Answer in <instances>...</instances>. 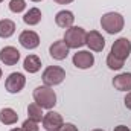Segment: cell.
Returning a JSON list of instances; mask_svg holds the SVG:
<instances>
[{
	"label": "cell",
	"mask_w": 131,
	"mask_h": 131,
	"mask_svg": "<svg viewBox=\"0 0 131 131\" xmlns=\"http://www.w3.org/2000/svg\"><path fill=\"white\" fill-rule=\"evenodd\" d=\"M55 23H57V26H60V28H63V29H69V28H72L73 23H75V15H73L72 11L63 9V11L57 12V15H55Z\"/></svg>",
	"instance_id": "4fadbf2b"
},
{
	"label": "cell",
	"mask_w": 131,
	"mask_h": 131,
	"mask_svg": "<svg viewBox=\"0 0 131 131\" xmlns=\"http://www.w3.org/2000/svg\"><path fill=\"white\" fill-rule=\"evenodd\" d=\"M18 41L25 49L34 50L40 46V35L37 32H34V31H23L18 35Z\"/></svg>",
	"instance_id": "9c48e42d"
},
{
	"label": "cell",
	"mask_w": 131,
	"mask_h": 131,
	"mask_svg": "<svg viewBox=\"0 0 131 131\" xmlns=\"http://www.w3.org/2000/svg\"><path fill=\"white\" fill-rule=\"evenodd\" d=\"M25 85H26V78H25V75L20 73V72L11 73V75L6 78V81H5V89H6V92L11 93V95L20 93V92L25 89Z\"/></svg>",
	"instance_id": "5b68a950"
},
{
	"label": "cell",
	"mask_w": 131,
	"mask_h": 131,
	"mask_svg": "<svg viewBox=\"0 0 131 131\" xmlns=\"http://www.w3.org/2000/svg\"><path fill=\"white\" fill-rule=\"evenodd\" d=\"M101 26L107 34L114 35V34H119L124 29L125 18L119 12H107L101 17Z\"/></svg>",
	"instance_id": "6da1fadb"
},
{
	"label": "cell",
	"mask_w": 131,
	"mask_h": 131,
	"mask_svg": "<svg viewBox=\"0 0 131 131\" xmlns=\"http://www.w3.org/2000/svg\"><path fill=\"white\" fill-rule=\"evenodd\" d=\"M72 61H73V66L76 69L85 70V69H90L95 64V57H93V53H90V50H78L73 55Z\"/></svg>",
	"instance_id": "52a82bcc"
},
{
	"label": "cell",
	"mask_w": 131,
	"mask_h": 131,
	"mask_svg": "<svg viewBox=\"0 0 131 131\" xmlns=\"http://www.w3.org/2000/svg\"><path fill=\"white\" fill-rule=\"evenodd\" d=\"M9 131H23V128H12V130H9Z\"/></svg>",
	"instance_id": "4316f807"
},
{
	"label": "cell",
	"mask_w": 131,
	"mask_h": 131,
	"mask_svg": "<svg viewBox=\"0 0 131 131\" xmlns=\"http://www.w3.org/2000/svg\"><path fill=\"white\" fill-rule=\"evenodd\" d=\"M69 47H67V44L64 43V40H57V41H53L52 44H50V47H49V53H50V57L53 58V60H57V61H63L67 58V55H69Z\"/></svg>",
	"instance_id": "7c38bea8"
},
{
	"label": "cell",
	"mask_w": 131,
	"mask_h": 131,
	"mask_svg": "<svg viewBox=\"0 0 131 131\" xmlns=\"http://www.w3.org/2000/svg\"><path fill=\"white\" fill-rule=\"evenodd\" d=\"M2 2H3V0H0V3H2Z\"/></svg>",
	"instance_id": "4dcf8cb0"
},
{
	"label": "cell",
	"mask_w": 131,
	"mask_h": 131,
	"mask_svg": "<svg viewBox=\"0 0 131 131\" xmlns=\"http://www.w3.org/2000/svg\"><path fill=\"white\" fill-rule=\"evenodd\" d=\"M124 64H125V61L116 58V57L111 55V53H108V57H107V66H108L110 70H121V69L124 67Z\"/></svg>",
	"instance_id": "ffe728a7"
},
{
	"label": "cell",
	"mask_w": 131,
	"mask_h": 131,
	"mask_svg": "<svg viewBox=\"0 0 131 131\" xmlns=\"http://www.w3.org/2000/svg\"><path fill=\"white\" fill-rule=\"evenodd\" d=\"M113 131H131V130L127 127V125H117V127H116Z\"/></svg>",
	"instance_id": "d4e9b609"
},
{
	"label": "cell",
	"mask_w": 131,
	"mask_h": 131,
	"mask_svg": "<svg viewBox=\"0 0 131 131\" xmlns=\"http://www.w3.org/2000/svg\"><path fill=\"white\" fill-rule=\"evenodd\" d=\"M31 2H35V3H38V2H43V0H31Z\"/></svg>",
	"instance_id": "83f0119b"
},
{
	"label": "cell",
	"mask_w": 131,
	"mask_h": 131,
	"mask_svg": "<svg viewBox=\"0 0 131 131\" xmlns=\"http://www.w3.org/2000/svg\"><path fill=\"white\" fill-rule=\"evenodd\" d=\"M55 3H58V5H69V3H72L73 0H53Z\"/></svg>",
	"instance_id": "484cf974"
},
{
	"label": "cell",
	"mask_w": 131,
	"mask_h": 131,
	"mask_svg": "<svg viewBox=\"0 0 131 131\" xmlns=\"http://www.w3.org/2000/svg\"><path fill=\"white\" fill-rule=\"evenodd\" d=\"M110 53L114 55L116 58L122 60V61H127V58L130 57V53H131V41L127 38V37L117 38V40L113 43Z\"/></svg>",
	"instance_id": "8992f818"
},
{
	"label": "cell",
	"mask_w": 131,
	"mask_h": 131,
	"mask_svg": "<svg viewBox=\"0 0 131 131\" xmlns=\"http://www.w3.org/2000/svg\"><path fill=\"white\" fill-rule=\"evenodd\" d=\"M17 121H18V114L15 110H12L9 107L0 110V122L3 125H14V124H17Z\"/></svg>",
	"instance_id": "9a60e30c"
},
{
	"label": "cell",
	"mask_w": 131,
	"mask_h": 131,
	"mask_svg": "<svg viewBox=\"0 0 131 131\" xmlns=\"http://www.w3.org/2000/svg\"><path fill=\"white\" fill-rule=\"evenodd\" d=\"M41 122H43V128L46 131H58L63 127V124H64L63 116H61L60 113H57V111H49V113H46Z\"/></svg>",
	"instance_id": "ba28073f"
},
{
	"label": "cell",
	"mask_w": 131,
	"mask_h": 131,
	"mask_svg": "<svg viewBox=\"0 0 131 131\" xmlns=\"http://www.w3.org/2000/svg\"><path fill=\"white\" fill-rule=\"evenodd\" d=\"M26 9V2L25 0H11L9 2V11L14 14H20Z\"/></svg>",
	"instance_id": "44dd1931"
},
{
	"label": "cell",
	"mask_w": 131,
	"mask_h": 131,
	"mask_svg": "<svg viewBox=\"0 0 131 131\" xmlns=\"http://www.w3.org/2000/svg\"><path fill=\"white\" fill-rule=\"evenodd\" d=\"M20 60V52L14 46H5L0 50V61L5 66H15Z\"/></svg>",
	"instance_id": "30bf717a"
},
{
	"label": "cell",
	"mask_w": 131,
	"mask_h": 131,
	"mask_svg": "<svg viewBox=\"0 0 131 131\" xmlns=\"http://www.w3.org/2000/svg\"><path fill=\"white\" fill-rule=\"evenodd\" d=\"M15 32V23L9 18L0 20V38H9Z\"/></svg>",
	"instance_id": "e0dca14e"
},
{
	"label": "cell",
	"mask_w": 131,
	"mask_h": 131,
	"mask_svg": "<svg viewBox=\"0 0 131 131\" xmlns=\"http://www.w3.org/2000/svg\"><path fill=\"white\" fill-rule=\"evenodd\" d=\"M41 79H43L44 85H47V87L58 85L66 79V70L60 66H49V67L44 69V72L41 75Z\"/></svg>",
	"instance_id": "277c9868"
},
{
	"label": "cell",
	"mask_w": 131,
	"mask_h": 131,
	"mask_svg": "<svg viewBox=\"0 0 131 131\" xmlns=\"http://www.w3.org/2000/svg\"><path fill=\"white\" fill-rule=\"evenodd\" d=\"M58 131H78V127H75L73 124L67 122V124H63V127H61Z\"/></svg>",
	"instance_id": "603a6c76"
},
{
	"label": "cell",
	"mask_w": 131,
	"mask_h": 131,
	"mask_svg": "<svg viewBox=\"0 0 131 131\" xmlns=\"http://www.w3.org/2000/svg\"><path fill=\"white\" fill-rule=\"evenodd\" d=\"M93 131H105V130H93Z\"/></svg>",
	"instance_id": "f546056e"
},
{
	"label": "cell",
	"mask_w": 131,
	"mask_h": 131,
	"mask_svg": "<svg viewBox=\"0 0 131 131\" xmlns=\"http://www.w3.org/2000/svg\"><path fill=\"white\" fill-rule=\"evenodd\" d=\"M85 37H87V32L84 28L72 26V28L66 29L63 40H64V43L67 44L69 49H79L85 44Z\"/></svg>",
	"instance_id": "3957f363"
},
{
	"label": "cell",
	"mask_w": 131,
	"mask_h": 131,
	"mask_svg": "<svg viewBox=\"0 0 131 131\" xmlns=\"http://www.w3.org/2000/svg\"><path fill=\"white\" fill-rule=\"evenodd\" d=\"M113 87L119 92H131V73H119L113 78Z\"/></svg>",
	"instance_id": "5bb4252c"
},
{
	"label": "cell",
	"mask_w": 131,
	"mask_h": 131,
	"mask_svg": "<svg viewBox=\"0 0 131 131\" xmlns=\"http://www.w3.org/2000/svg\"><path fill=\"white\" fill-rule=\"evenodd\" d=\"M2 75H3V72H2V69H0V79H2Z\"/></svg>",
	"instance_id": "f1b7e54d"
},
{
	"label": "cell",
	"mask_w": 131,
	"mask_h": 131,
	"mask_svg": "<svg viewBox=\"0 0 131 131\" xmlns=\"http://www.w3.org/2000/svg\"><path fill=\"white\" fill-rule=\"evenodd\" d=\"M41 11L38 9V8H31L25 15H23V21L26 23V25H29V26H35V25H38L40 21H41Z\"/></svg>",
	"instance_id": "ac0fdd59"
},
{
	"label": "cell",
	"mask_w": 131,
	"mask_h": 131,
	"mask_svg": "<svg viewBox=\"0 0 131 131\" xmlns=\"http://www.w3.org/2000/svg\"><path fill=\"white\" fill-rule=\"evenodd\" d=\"M21 128H23V131H38L40 130L38 122H35V121H32V119H26V121L23 122Z\"/></svg>",
	"instance_id": "7402d4cb"
},
{
	"label": "cell",
	"mask_w": 131,
	"mask_h": 131,
	"mask_svg": "<svg viewBox=\"0 0 131 131\" xmlns=\"http://www.w3.org/2000/svg\"><path fill=\"white\" fill-rule=\"evenodd\" d=\"M44 117V113H43V108L37 104V102H32L28 105V119H32L35 122H41Z\"/></svg>",
	"instance_id": "d6986e66"
},
{
	"label": "cell",
	"mask_w": 131,
	"mask_h": 131,
	"mask_svg": "<svg viewBox=\"0 0 131 131\" xmlns=\"http://www.w3.org/2000/svg\"><path fill=\"white\" fill-rule=\"evenodd\" d=\"M85 44L93 52H102L105 47V38L98 31H90L87 32V37H85Z\"/></svg>",
	"instance_id": "8fae6325"
},
{
	"label": "cell",
	"mask_w": 131,
	"mask_h": 131,
	"mask_svg": "<svg viewBox=\"0 0 131 131\" xmlns=\"http://www.w3.org/2000/svg\"><path fill=\"white\" fill-rule=\"evenodd\" d=\"M34 101L46 110H52L57 105V93L52 90V87L47 85H40L34 90Z\"/></svg>",
	"instance_id": "7a4b0ae2"
},
{
	"label": "cell",
	"mask_w": 131,
	"mask_h": 131,
	"mask_svg": "<svg viewBox=\"0 0 131 131\" xmlns=\"http://www.w3.org/2000/svg\"><path fill=\"white\" fill-rule=\"evenodd\" d=\"M23 69L28 72V73H37L40 69H41V60L37 57V55H28L23 61Z\"/></svg>",
	"instance_id": "2e32d148"
},
{
	"label": "cell",
	"mask_w": 131,
	"mask_h": 131,
	"mask_svg": "<svg viewBox=\"0 0 131 131\" xmlns=\"http://www.w3.org/2000/svg\"><path fill=\"white\" fill-rule=\"evenodd\" d=\"M124 104H125V107H127L128 110H131V92L127 93V96H125V99H124Z\"/></svg>",
	"instance_id": "cb8c5ba5"
}]
</instances>
